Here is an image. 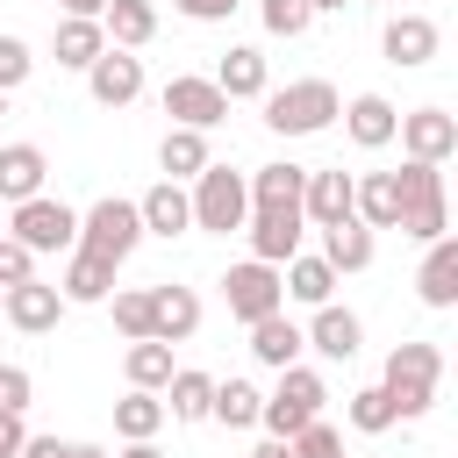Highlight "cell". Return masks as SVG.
<instances>
[{"instance_id":"obj_1","label":"cell","mask_w":458,"mask_h":458,"mask_svg":"<svg viewBox=\"0 0 458 458\" xmlns=\"http://www.w3.org/2000/svg\"><path fill=\"white\" fill-rule=\"evenodd\" d=\"M437 379H444V351H437V344H394V351H386V379H379V394L394 401V422L429 415Z\"/></svg>"},{"instance_id":"obj_2","label":"cell","mask_w":458,"mask_h":458,"mask_svg":"<svg viewBox=\"0 0 458 458\" xmlns=\"http://www.w3.org/2000/svg\"><path fill=\"white\" fill-rule=\"evenodd\" d=\"M336 114H344V100H336L329 79L265 86V129H279V136H315V129H329Z\"/></svg>"},{"instance_id":"obj_3","label":"cell","mask_w":458,"mask_h":458,"mask_svg":"<svg viewBox=\"0 0 458 458\" xmlns=\"http://www.w3.org/2000/svg\"><path fill=\"white\" fill-rule=\"evenodd\" d=\"M394 186H401V236H415V243H437V236H451V200H444V172L437 165H401L394 172Z\"/></svg>"},{"instance_id":"obj_4","label":"cell","mask_w":458,"mask_h":458,"mask_svg":"<svg viewBox=\"0 0 458 458\" xmlns=\"http://www.w3.org/2000/svg\"><path fill=\"white\" fill-rule=\"evenodd\" d=\"M322 401H329V386H322V372H308V365H286L279 372V386L258 401V422L279 437V444H293L315 415H322Z\"/></svg>"},{"instance_id":"obj_5","label":"cell","mask_w":458,"mask_h":458,"mask_svg":"<svg viewBox=\"0 0 458 458\" xmlns=\"http://www.w3.org/2000/svg\"><path fill=\"white\" fill-rule=\"evenodd\" d=\"M136 243H143V215H136V200H122V193H100V200L79 215V243H72V250H93V258L122 265Z\"/></svg>"},{"instance_id":"obj_6","label":"cell","mask_w":458,"mask_h":458,"mask_svg":"<svg viewBox=\"0 0 458 458\" xmlns=\"http://www.w3.org/2000/svg\"><path fill=\"white\" fill-rule=\"evenodd\" d=\"M193 229H215V236H229V229H243L250 222V186H243V172H229V165H208L200 179H193Z\"/></svg>"},{"instance_id":"obj_7","label":"cell","mask_w":458,"mask_h":458,"mask_svg":"<svg viewBox=\"0 0 458 458\" xmlns=\"http://www.w3.org/2000/svg\"><path fill=\"white\" fill-rule=\"evenodd\" d=\"M7 236L21 243V250H72L79 243V208H64V200H50V193H36V200H21L14 215H7Z\"/></svg>"},{"instance_id":"obj_8","label":"cell","mask_w":458,"mask_h":458,"mask_svg":"<svg viewBox=\"0 0 458 458\" xmlns=\"http://www.w3.org/2000/svg\"><path fill=\"white\" fill-rule=\"evenodd\" d=\"M222 301H229V315H236L243 329L265 322V315H279V308H286V293H279V265H258V258L229 265V272H222Z\"/></svg>"},{"instance_id":"obj_9","label":"cell","mask_w":458,"mask_h":458,"mask_svg":"<svg viewBox=\"0 0 458 458\" xmlns=\"http://www.w3.org/2000/svg\"><path fill=\"white\" fill-rule=\"evenodd\" d=\"M165 114H172V129H200V136H208L215 122H229V100H222L215 79H193V72H186V79L165 86Z\"/></svg>"},{"instance_id":"obj_10","label":"cell","mask_w":458,"mask_h":458,"mask_svg":"<svg viewBox=\"0 0 458 458\" xmlns=\"http://www.w3.org/2000/svg\"><path fill=\"white\" fill-rule=\"evenodd\" d=\"M86 93H93L100 107H129V100L143 93V57H136V50H114V43H107V50H100V57L86 64Z\"/></svg>"},{"instance_id":"obj_11","label":"cell","mask_w":458,"mask_h":458,"mask_svg":"<svg viewBox=\"0 0 458 458\" xmlns=\"http://www.w3.org/2000/svg\"><path fill=\"white\" fill-rule=\"evenodd\" d=\"M394 136H401V150H408L415 165H444V157L458 150V122H451L444 107H408Z\"/></svg>"},{"instance_id":"obj_12","label":"cell","mask_w":458,"mask_h":458,"mask_svg":"<svg viewBox=\"0 0 458 458\" xmlns=\"http://www.w3.org/2000/svg\"><path fill=\"white\" fill-rule=\"evenodd\" d=\"M437 43H444V29H437L429 14H415V7H401V14L386 21V36H379V50H386V64H401V72H415V64H429V57H437Z\"/></svg>"},{"instance_id":"obj_13","label":"cell","mask_w":458,"mask_h":458,"mask_svg":"<svg viewBox=\"0 0 458 458\" xmlns=\"http://www.w3.org/2000/svg\"><path fill=\"white\" fill-rule=\"evenodd\" d=\"M243 186H250V215H301L308 165H258Z\"/></svg>"},{"instance_id":"obj_14","label":"cell","mask_w":458,"mask_h":458,"mask_svg":"<svg viewBox=\"0 0 458 458\" xmlns=\"http://www.w3.org/2000/svg\"><path fill=\"white\" fill-rule=\"evenodd\" d=\"M0 315H7L21 336H50V329H57V315H64V293H57V286H43V279H21V286H7Z\"/></svg>"},{"instance_id":"obj_15","label":"cell","mask_w":458,"mask_h":458,"mask_svg":"<svg viewBox=\"0 0 458 458\" xmlns=\"http://www.w3.org/2000/svg\"><path fill=\"white\" fill-rule=\"evenodd\" d=\"M215 86H222V100H265V86H272L265 50L258 43H229L222 64H215Z\"/></svg>"},{"instance_id":"obj_16","label":"cell","mask_w":458,"mask_h":458,"mask_svg":"<svg viewBox=\"0 0 458 458\" xmlns=\"http://www.w3.org/2000/svg\"><path fill=\"white\" fill-rule=\"evenodd\" d=\"M372 258H379V236H372L358 215H344V222H329V229H322V265H329L336 279H344V272H365Z\"/></svg>"},{"instance_id":"obj_17","label":"cell","mask_w":458,"mask_h":458,"mask_svg":"<svg viewBox=\"0 0 458 458\" xmlns=\"http://www.w3.org/2000/svg\"><path fill=\"white\" fill-rule=\"evenodd\" d=\"M57 293H64V308H100V301L114 293V265L93 258V250H64V279H57Z\"/></svg>"},{"instance_id":"obj_18","label":"cell","mask_w":458,"mask_h":458,"mask_svg":"<svg viewBox=\"0 0 458 458\" xmlns=\"http://www.w3.org/2000/svg\"><path fill=\"white\" fill-rule=\"evenodd\" d=\"M200 329V293L193 286H150V336L157 344H186Z\"/></svg>"},{"instance_id":"obj_19","label":"cell","mask_w":458,"mask_h":458,"mask_svg":"<svg viewBox=\"0 0 458 458\" xmlns=\"http://www.w3.org/2000/svg\"><path fill=\"white\" fill-rule=\"evenodd\" d=\"M301 336H308V351H322V358H358V351H365V322H358L351 308H336V301H322Z\"/></svg>"},{"instance_id":"obj_20","label":"cell","mask_w":458,"mask_h":458,"mask_svg":"<svg viewBox=\"0 0 458 458\" xmlns=\"http://www.w3.org/2000/svg\"><path fill=\"white\" fill-rule=\"evenodd\" d=\"M43 179H50V157H43L36 143H0V200H7V208L36 200Z\"/></svg>"},{"instance_id":"obj_21","label":"cell","mask_w":458,"mask_h":458,"mask_svg":"<svg viewBox=\"0 0 458 458\" xmlns=\"http://www.w3.org/2000/svg\"><path fill=\"white\" fill-rule=\"evenodd\" d=\"M344 129H351V143H358V150H386V143H394V129H401V107H394L386 93H358V100L344 107Z\"/></svg>"},{"instance_id":"obj_22","label":"cell","mask_w":458,"mask_h":458,"mask_svg":"<svg viewBox=\"0 0 458 458\" xmlns=\"http://www.w3.org/2000/svg\"><path fill=\"white\" fill-rule=\"evenodd\" d=\"M351 215L379 236V229H401V186H394V172H365V179H351Z\"/></svg>"},{"instance_id":"obj_23","label":"cell","mask_w":458,"mask_h":458,"mask_svg":"<svg viewBox=\"0 0 458 458\" xmlns=\"http://www.w3.org/2000/svg\"><path fill=\"white\" fill-rule=\"evenodd\" d=\"M136 215H143V236H186V229H193V200H186L179 179H157V186L136 200Z\"/></svg>"},{"instance_id":"obj_24","label":"cell","mask_w":458,"mask_h":458,"mask_svg":"<svg viewBox=\"0 0 458 458\" xmlns=\"http://www.w3.org/2000/svg\"><path fill=\"white\" fill-rule=\"evenodd\" d=\"M301 351H308V336H301V322H286V308L265 315V322H250V358L258 365L286 372V365H301Z\"/></svg>"},{"instance_id":"obj_25","label":"cell","mask_w":458,"mask_h":458,"mask_svg":"<svg viewBox=\"0 0 458 458\" xmlns=\"http://www.w3.org/2000/svg\"><path fill=\"white\" fill-rule=\"evenodd\" d=\"M351 215V172L336 165V172H308V193H301V222H315V229H329V222H344Z\"/></svg>"},{"instance_id":"obj_26","label":"cell","mask_w":458,"mask_h":458,"mask_svg":"<svg viewBox=\"0 0 458 458\" xmlns=\"http://www.w3.org/2000/svg\"><path fill=\"white\" fill-rule=\"evenodd\" d=\"M243 229H250V258L258 265H286V258H301V229L308 222L301 215H250Z\"/></svg>"},{"instance_id":"obj_27","label":"cell","mask_w":458,"mask_h":458,"mask_svg":"<svg viewBox=\"0 0 458 458\" xmlns=\"http://www.w3.org/2000/svg\"><path fill=\"white\" fill-rule=\"evenodd\" d=\"M415 293H422L429 308H458V236H437V243H429V258H422V272H415Z\"/></svg>"},{"instance_id":"obj_28","label":"cell","mask_w":458,"mask_h":458,"mask_svg":"<svg viewBox=\"0 0 458 458\" xmlns=\"http://www.w3.org/2000/svg\"><path fill=\"white\" fill-rule=\"evenodd\" d=\"M100 29H107L114 50H143V43L157 36V7H150V0H107Z\"/></svg>"},{"instance_id":"obj_29","label":"cell","mask_w":458,"mask_h":458,"mask_svg":"<svg viewBox=\"0 0 458 458\" xmlns=\"http://www.w3.org/2000/svg\"><path fill=\"white\" fill-rule=\"evenodd\" d=\"M279 293L301 301V308H322V301L336 293V272H329L322 258H286V265H279Z\"/></svg>"},{"instance_id":"obj_30","label":"cell","mask_w":458,"mask_h":458,"mask_svg":"<svg viewBox=\"0 0 458 458\" xmlns=\"http://www.w3.org/2000/svg\"><path fill=\"white\" fill-rule=\"evenodd\" d=\"M157 165H165V179H200L215 157H208V136H200V129H165Z\"/></svg>"},{"instance_id":"obj_31","label":"cell","mask_w":458,"mask_h":458,"mask_svg":"<svg viewBox=\"0 0 458 458\" xmlns=\"http://www.w3.org/2000/svg\"><path fill=\"white\" fill-rule=\"evenodd\" d=\"M208 401H215V379H208V372H186V365H179V372L165 379V415H172V422H208Z\"/></svg>"},{"instance_id":"obj_32","label":"cell","mask_w":458,"mask_h":458,"mask_svg":"<svg viewBox=\"0 0 458 458\" xmlns=\"http://www.w3.org/2000/svg\"><path fill=\"white\" fill-rule=\"evenodd\" d=\"M50 50H57V64L86 72V64L107 50V29H100V21H72V14H64V21H57V36H50Z\"/></svg>"},{"instance_id":"obj_33","label":"cell","mask_w":458,"mask_h":458,"mask_svg":"<svg viewBox=\"0 0 458 458\" xmlns=\"http://www.w3.org/2000/svg\"><path fill=\"white\" fill-rule=\"evenodd\" d=\"M114 429H122L129 444H150V437L165 429V401H157V394H143V386H129V394L114 401Z\"/></svg>"},{"instance_id":"obj_34","label":"cell","mask_w":458,"mask_h":458,"mask_svg":"<svg viewBox=\"0 0 458 458\" xmlns=\"http://www.w3.org/2000/svg\"><path fill=\"white\" fill-rule=\"evenodd\" d=\"M122 372H129V386H143V394H157L179 365H172V344H157V336H143V344H129V358H122Z\"/></svg>"},{"instance_id":"obj_35","label":"cell","mask_w":458,"mask_h":458,"mask_svg":"<svg viewBox=\"0 0 458 458\" xmlns=\"http://www.w3.org/2000/svg\"><path fill=\"white\" fill-rule=\"evenodd\" d=\"M258 401H265V394H258L250 379H215V401H208V415H215L222 429H250V422H258Z\"/></svg>"},{"instance_id":"obj_36","label":"cell","mask_w":458,"mask_h":458,"mask_svg":"<svg viewBox=\"0 0 458 458\" xmlns=\"http://www.w3.org/2000/svg\"><path fill=\"white\" fill-rule=\"evenodd\" d=\"M107 308H114V329H122L129 344H143V336H150V286H114V293H107Z\"/></svg>"},{"instance_id":"obj_37","label":"cell","mask_w":458,"mask_h":458,"mask_svg":"<svg viewBox=\"0 0 458 458\" xmlns=\"http://www.w3.org/2000/svg\"><path fill=\"white\" fill-rule=\"evenodd\" d=\"M344 415H351V429H365V437H379V429H394V401H386L379 386H358Z\"/></svg>"},{"instance_id":"obj_38","label":"cell","mask_w":458,"mask_h":458,"mask_svg":"<svg viewBox=\"0 0 458 458\" xmlns=\"http://www.w3.org/2000/svg\"><path fill=\"white\" fill-rule=\"evenodd\" d=\"M258 21H265L272 36H308L315 7H308V0H258Z\"/></svg>"},{"instance_id":"obj_39","label":"cell","mask_w":458,"mask_h":458,"mask_svg":"<svg viewBox=\"0 0 458 458\" xmlns=\"http://www.w3.org/2000/svg\"><path fill=\"white\" fill-rule=\"evenodd\" d=\"M286 451H293V458H344V437H336V429H329V422L315 415V422H308V429H301V437H293Z\"/></svg>"},{"instance_id":"obj_40","label":"cell","mask_w":458,"mask_h":458,"mask_svg":"<svg viewBox=\"0 0 458 458\" xmlns=\"http://www.w3.org/2000/svg\"><path fill=\"white\" fill-rule=\"evenodd\" d=\"M29 72H36L29 43H21V36H0V93H14V86H21Z\"/></svg>"},{"instance_id":"obj_41","label":"cell","mask_w":458,"mask_h":458,"mask_svg":"<svg viewBox=\"0 0 458 458\" xmlns=\"http://www.w3.org/2000/svg\"><path fill=\"white\" fill-rule=\"evenodd\" d=\"M21 279H36V250H21V243L0 229V286H21Z\"/></svg>"},{"instance_id":"obj_42","label":"cell","mask_w":458,"mask_h":458,"mask_svg":"<svg viewBox=\"0 0 458 458\" xmlns=\"http://www.w3.org/2000/svg\"><path fill=\"white\" fill-rule=\"evenodd\" d=\"M29 394H36V379H29L21 365H0V415H21Z\"/></svg>"},{"instance_id":"obj_43","label":"cell","mask_w":458,"mask_h":458,"mask_svg":"<svg viewBox=\"0 0 458 458\" xmlns=\"http://www.w3.org/2000/svg\"><path fill=\"white\" fill-rule=\"evenodd\" d=\"M172 7H179L186 21H229V14L243 7V0H172Z\"/></svg>"},{"instance_id":"obj_44","label":"cell","mask_w":458,"mask_h":458,"mask_svg":"<svg viewBox=\"0 0 458 458\" xmlns=\"http://www.w3.org/2000/svg\"><path fill=\"white\" fill-rule=\"evenodd\" d=\"M21 444H29V422L21 415H0V458H21Z\"/></svg>"},{"instance_id":"obj_45","label":"cell","mask_w":458,"mask_h":458,"mask_svg":"<svg viewBox=\"0 0 458 458\" xmlns=\"http://www.w3.org/2000/svg\"><path fill=\"white\" fill-rule=\"evenodd\" d=\"M21 458H72V444H64V437H29Z\"/></svg>"},{"instance_id":"obj_46","label":"cell","mask_w":458,"mask_h":458,"mask_svg":"<svg viewBox=\"0 0 458 458\" xmlns=\"http://www.w3.org/2000/svg\"><path fill=\"white\" fill-rule=\"evenodd\" d=\"M64 14H72V21H100V14H107V0H64Z\"/></svg>"},{"instance_id":"obj_47","label":"cell","mask_w":458,"mask_h":458,"mask_svg":"<svg viewBox=\"0 0 458 458\" xmlns=\"http://www.w3.org/2000/svg\"><path fill=\"white\" fill-rule=\"evenodd\" d=\"M250 458H293V451H286V444H279V437H265V444H258V451H250Z\"/></svg>"},{"instance_id":"obj_48","label":"cell","mask_w":458,"mask_h":458,"mask_svg":"<svg viewBox=\"0 0 458 458\" xmlns=\"http://www.w3.org/2000/svg\"><path fill=\"white\" fill-rule=\"evenodd\" d=\"M72 458H114L107 444H72Z\"/></svg>"},{"instance_id":"obj_49","label":"cell","mask_w":458,"mask_h":458,"mask_svg":"<svg viewBox=\"0 0 458 458\" xmlns=\"http://www.w3.org/2000/svg\"><path fill=\"white\" fill-rule=\"evenodd\" d=\"M114 458H165L157 444H129V451H114Z\"/></svg>"},{"instance_id":"obj_50","label":"cell","mask_w":458,"mask_h":458,"mask_svg":"<svg viewBox=\"0 0 458 458\" xmlns=\"http://www.w3.org/2000/svg\"><path fill=\"white\" fill-rule=\"evenodd\" d=\"M308 7H315V14H329V7H344V0H308Z\"/></svg>"},{"instance_id":"obj_51","label":"cell","mask_w":458,"mask_h":458,"mask_svg":"<svg viewBox=\"0 0 458 458\" xmlns=\"http://www.w3.org/2000/svg\"><path fill=\"white\" fill-rule=\"evenodd\" d=\"M372 7H401V0H372Z\"/></svg>"},{"instance_id":"obj_52","label":"cell","mask_w":458,"mask_h":458,"mask_svg":"<svg viewBox=\"0 0 458 458\" xmlns=\"http://www.w3.org/2000/svg\"><path fill=\"white\" fill-rule=\"evenodd\" d=\"M0 114H7V93H0Z\"/></svg>"},{"instance_id":"obj_53","label":"cell","mask_w":458,"mask_h":458,"mask_svg":"<svg viewBox=\"0 0 458 458\" xmlns=\"http://www.w3.org/2000/svg\"><path fill=\"white\" fill-rule=\"evenodd\" d=\"M0 301H7V286H0Z\"/></svg>"}]
</instances>
